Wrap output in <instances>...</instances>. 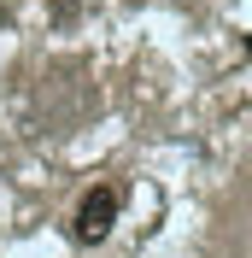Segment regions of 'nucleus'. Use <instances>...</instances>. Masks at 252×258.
Here are the masks:
<instances>
[{
	"mask_svg": "<svg viewBox=\"0 0 252 258\" xmlns=\"http://www.w3.org/2000/svg\"><path fill=\"white\" fill-rule=\"evenodd\" d=\"M111 223H117V188H88L77 206V223H71V235H77L82 246H94L111 235Z\"/></svg>",
	"mask_w": 252,
	"mask_h": 258,
	"instance_id": "1",
	"label": "nucleus"
}]
</instances>
